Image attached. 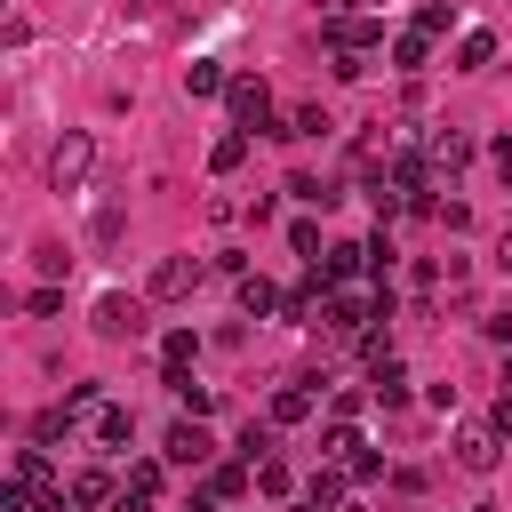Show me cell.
Listing matches in <instances>:
<instances>
[{
  "instance_id": "obj_1",
  "label": "cell",
  "mask_w": 512,
  "mask_h": 512,
  "mask_svg": "<svg viewBox=\"0 0 512 512\" xmlns=\"http://www.w3.org/2000/svg\"><path fill=\"white\" fill-rule=\"evenodd\" d=\"M160 488H168V456H136L120 472V504L112 512H160Z\"/></svg>"
},
{
  "instance_id": "obj_2",
  "label": "cell",
  "mask_w": 512,
  "mask_h": 512,
  "mask_svg": "<svg viewBox=\"0 0 512 512\" xmlns=\"http://www.w3.org/2000/svg\"><path fill=\"white\" fill-rule=\"evenodd\" d=\"M160 456H168V464H184V472H200V464H216V440H208V424H200V416H176V424H168V440H160Z\"/></svg>"
},
{
  "instance_id": "obj_3",
  "label": "cell",
  "mask_w": 512,
  "mask_h": 512,
  "mask_svg": "<svg viewBox=\"0 0 512 512\" xmlns=\"http://www.w3.org/2000/svg\"><path fill=\"white\" fill-rule=\"evenodd\" d=\"M88 168H96V136H80V128H72V136L48 152V184H56V192H80V176H88Z\"/></svg>"
},
{
  "instance_id": "obj_4",
  "label": "cell",
  "mask_w": 512,
  "mask_h": 512,
  "mask_svg": "<svg viewBox=\"0 0 512 512\" xmlns=\"http://www.w3.org/2000/svg\"><path fill=\"white\" fill-rule=\"evenodd\" d=\"M456 464H464V472H496V464H504V424H496V416H488V424H464V432H456Z\"/></svg>"
},
{
  "instance_id": "obj_5",
  "label": "cell",
  "mask_w": 512,
  "mask_h": 512,
  "mask_svg": "<svg viewBox=\"0 0 512 512\" xmlns=\"http://www.w3.org/2000/svg\"><path fill=\"white\" fill-rule=\"evenodd\" d=\"M224 104H232V120H240V128H272V88H264L256 72H232Z\"/></svg>"
},
{
  "instance_id": "obj_6",
  "label": "cell",
  "mask_w": 512,
  "mask_h": 512,
  "mask_svg": "<svg viewBox=\"0 0 512 512\" xmlns=\"http://www.w3.org/2000/svg\"><path fill=\"white\" fill-rule=\"evenodd\" d=\"M200 288V256H160L152 264V296L160 304H176V296H192Z\"/></svg>"
},
{
  "instance_id": "obj_7",
  "label": "cell",
  "mask_w": 512,
  "mask_h": 512,
  "mask_svg": "<svg viewBox=\"0 0 512 512\" xmlns=\"http://www.w3.org/2000/svg\"><path fill=\"white\" fill-rule=\"evenodd\" d=\"M96 336H144V304L136 296H96Z\"/></svg>"
},
{
  "instance_id": "obj_8",
  "label": "cell",
  "mask_w": 512,
  "mask_h": 512,
  "mask_svg": "<svg viewBox=\"0 0 512 512\" xmlns=\"http://www.w3.org/2000/svg\"><path fill=\"white\" fill-rule=\"evenodd\" d=\"M320 408V376H288L280 392H272V424H304Z\"/></svg>"
},
{
  "instance_id": "obj_9",
  "label": "cell",
  "mask_w": 512,
  "mask_h": 512,
  "mask_svg": "<svg viewBox=\"0 0 512 512\" xmlns=\"http://www.w3.org/2000/svg\"><path fill=\"white\" fill-rule=\"evenodd\" d=\"M104 504H120V472H104V464L72 472V512H104Z\"/></svg>"
},
{
  "instance_id": "obj_10",
  "label": "cell",
  "mask_w": 512,
  "mask_h": 512,
  "mask_svg": "<svg viewBox=\"0 0 512 512\" xmlns=\"http://www.w3.org/2000/svg\"><path fill=\"white\" fill-rule=\"evenodd\" d=\"M336 48H384V24H376V16H344V8H336V16H328V56H336Z\"/></svg>"
},
{
  "instance_id": "obj_11",
  "label": "cell",
  "mask_w": 512,
  "mask_h": 512,
  "mask_svg": "<svg viewBox=\"0 0 512 512\" xmlns=\"http://www.w3.org/2000/svg\"><path fill=\"white\" fill-rule=\"evenodd\" d=\"M424 160H432V168H448V176H456V168H464V160H472V136H464V128H432V136H424Z\"/></svg>"
},
{
  "instance_id": "obj_12",
  "label": "cell",
  "mask_w": 512,
  "mask_h": 512,
  "mask_svg": "<svg viewBox=\"0 0 512 512\" xmlns=\"http://www.w3.org/2000/svg\"><path fill=\"white\" fill-rule=\"evenodd\" d=\"M280 304H288V288H272L264 272H240V312H248V320H272Z\"/></svg>"
},
{
  "instance_id": "obj_13",
  "label": "cell",
  "mask_w": 512,
  "mask_h": 512,
  "mask_svg": "<svg viewBox=\"0 0 512 512\" xmlns=\"http://www.w3.org/2000/svg\"><path fill=\"white\" fill-rule=\"evenodd\" d=\"M368 392H376L384 408H408V368H400V360L384 352V360H376V376H368Z\"/></svg>"
},
{
  "instance_id": "obj_14",
  "label": "cell",
  "mask_w": 512,
  "mask_h": 512,
  "mask_svg": "<svg viewBox=\"0 0 512 512\" xmlns=\"http://www.w3.org/2000/svg\"><path fill=\"white\" fill-rule=\"evenodd\" d=\"M88 432H96V440H104V448H128V432H136V416H128V408H120V400H104V408H96V416H88Z\"/></svg>"
},
{
  "instance_id": "obj_15",
  "label": "cell",
  "mask_w": 512,
  "mask_h": 512,
  "mask_svg": "<svg viewBox=\"0 0 512 512\" xmlns=\"http://www.w3.org/2000/svg\"><path fill=\"white\" fill-rule=\"evenodd\" d=\"M392 64H400V72H424V64H432V32H424V24H408V32L392 40Z\"/></svg>"
},
{
  "instance_id": "obj_16",
  "label": "cell",
  "mask_w": 512,
  "mask_h": 512,
  "mask_svg": "<svg viewBox=\"0 0 512 512\" xmlns=\"http://www.w3.org/2000/svg\"><path fill=\"white\" fill-rule=\"evenodd\" d=\"M224 88H232V72H224L216 56H200V64L184 72V96H224Z\"/></svg>"
},
{
  "instance_id": "obj_17",
  "label": "cell",
  "mask_w": 512,
  "mask_h": 512,
  "mask_svg": "<svg viewBox=\"0 0 512 512\" xmlns=\"http://www.w3.org/2000/svg\"><path fill=\"white\" fill-rule=\"evenodd\" d=\"M480 64H496V32H464L456 40V72H480Z\"/></svg>"
},
{
  "instance_id": "obj_18",
  "label": "cell",
  "mask_w": 512,
  "mask_h": 512,
  "mask_svg": "<svg viewBox=\"0 0 512 512\" xmlns=\"http://www.w3.org/2000/svg\"><path fill=\"white\" fill-rule=\"evenodd\" d=\"M240 160H248V128H232V136H216V144H208V168H216V176H232Z\"/></svg>"
},
{
  "instance_id": "obj_19",
  "label": "cell",
  "mask_w": 512,
  "mask_h": 512,
  "mask_svg": "<svg viewBox=\"0 0 512 512\" xmlns=\"http://www.w3.org/2000/svg\"><path fill=\"white\" fill-rule=\"evenodd\" d=\"M248 480H256V464H248V456H240V464H208V488H216L224 504H232V496H240Z\"/></svg>"
},
{
  "instance_id": "obj_20",
  "label": "cell",
  "mask_w": 512,
  "mask_h": 512,
  "mask_svg": "<svg viewBox=\"0 0 512 512\" xmlns=\"http://www.w3.org/2000/svg\"><path fill=\"white\" fill-rule=\"evenodd\" d=\"M328 128H336V120H328V112H320V104H296V112H288V128H280V136H328Z\"/></svg>"
},
{
  "instance_id": "obj_21",
  "label": "cell",
  "mask_w": 512,
  "mask_h": 512,
  "mask_svg": "<svg viewBox=\"0 0 512 512\" xmlns=\"http://www.w3.org/2000/svg\"><path fill=\"white\" fill-rule=\"evenodd\" d=\"M288 248H296L304 264H320V256H328V248H320V224H312V216H296V224H288Z\"/></svg>"
},
{
  "instance_id": "obj_22",
  "label": "cell",
  "mask_w": 512,
  "mask_h": 512,
  "mask_svg": "<svg viewBox=\"0 0 512 512\" xmlns=\"http://www.w3.org/2000/svg\"><path fill=\"white\" fill-rule=\"evenodd\" d=\"M16 480H24L32 496H40V488H48L56 472H48V456H40V448H16Z\"/></svg>"
},
{
  "instance_id": "obj_23",
  "label": "cell",
  "mask_w": 512,
  "mask_h": 512,
  "mask_svg": "<svg viewBox=\"0 0 512 512\" xmlns=\"http://www.w3.org/2000/svg\"><path fill=\"white\" fill-rule=\"evenodd\" d=\"M160 352H168V368H192V352H200V336H192V328H168V344H160Z\"/></svg>"
},
{
  "instance_id": "obj_24",
  "label": "cell",
  "mask_w": 512,
  "mask_h": 512,
  "mask_svg": "<svg viewBox=\"0 0 512 512\" xmlns=\"http://www.w3.org/2000/svg\"><path fill=\"white\" fill-rule=\"evenodd\" d=\"M272 432H280V424H248V432H240V456L264 464V456H272Z\"/></svg>"
},
{
  "instance_id": "obj_25",
  "label": "cell",
  "mask_w": 512,
  "mask_h": 512,
  "mask_svg": "<svg viewBox=\"0 0 512 512\" xmlns=\"http://www.w3.org/2000/svg\"><path fill=\"white\" fill-rule=\"evenodd\" d=\"M288 192H296V200H304V208H328V200H336V192H328V184H320V176H288Z\"/></svg>"
},
{
  "instance_id": "obj_26",
  "label": "cell",
  "mask_w": 512,
  "mask_h": 512,
  "mask_svg": "<svg viewBox=\"0 0 512 512\" xmlns=\"http://www.w3.org/2000/svg\"><path fill=\"white\" fill-rule=\"evenodd\" d=\"M392 256H400V248H392V232L376 224V232H368V272H392Z\"/></svg>"
},
{
  "instance_id": "obj_27",
  "label": "cell",
  "mask_w": 512,
  "mask_h": 512,
  "mask_svg": "<svg viewBox=\"0 0 512 512\" xmlns=\"http://www.w3.org/2000/svg\"><path fill=\"white\" fill-rule=\"evenodd\" d=\"M64 264H72V256H64L56 240H48V248H32V272H40V280H64Z\"/></svg>"
},
{
  "instance_id": "obj_28",
  "label": "cell",
  "mask_w": 512,
  "mask_h": 512,
  "mask_svg": "<svg viewBox=\"0 0 512 512\" xmlns=\"http://www.w3.org/2000/svg\"><path fill=\"white\" fill-rule=\"evenodd\" d=\"M344 472H352V480H376V472H384V456H376V448H368V440H360V448H352V456H344Z\"/></svg>"
},
{
  "instance_id": "obj_29",
  "label": "cell",
  "mask_w": 512,
  "mask_h": 512,
  "mask_svg": "<svg viewBox=\"0 0 512 512\" xmlns=\"http://www.w3.org/2000/svg\"><path fill=\"white\" fill-rule=\"evenodd\" d=\"M256 488H264V496H288V464L264 456V464H256Z\"/></svg>"
},
{
  "instance_id": "obj_30",
  "label": "cell",
  "mask_w": 512,
  "mask_h": 512,
  "mask_svg": "<svg viewBox=\"0 0 512 512\" xmlns=\"http://www.w3.org/2000/svg\"><path fill=\"white\" fill-rule=\"evenodd\" d=\"M368 56H376V48H336V80H360V72H368Z\"/></svg>"
},
{
  "instance_id": "obj_31",
  "label": "cell",
  "mask_w": 512,
  "mask_h": 512,
  "mask_svg": "<svg viewBox=\"0 0 512 512\" xmlns=\"http://www.w3.org/2000/svg\"><path fill=\"white\" fill-rule=\"evenodd\" d=\"M416 24H424V32H432V40H440V32H448V24H456V16H448V8H440V0H424V8H416Z\"/></svg>"
},
{
  "instance_id": "obj_32",
  "label": "cell",
  "mask_w": 512,
  "mask_h": 512,
  "mask_svg": "<svg viewBox=\"0 0 512 512\" xmlns=\"http://www.w3.org/2000/svg\"><path fill=\"white\" fill-rule=\"evenodd\" d=\"M56 304H64V296H56V280H40V288H32V296H24V312H40V320H48V312H56Z\"/></svg>"
},
{
  "instance_id": "obj_33",
  "label": "cell",
  "mask_w": 512,
  "mask_h": 512,
  "mask_svg": "<svg viewBox=\"0 0 512 512\" xmlns=\"http://www.w3.org/2000/svg\"><path fill=\"white\" fill-rule=\"evenodd\" d=\"M176 512H224V496H216V488H192V496H184Z\"/></svg>"
},
{
  "instance_id": "obj_34",
  "label": "cell",
  "mask_w": 512,
  "mask_h": 512,
  "mask_svg": "<svg viewBox=\"0 0 512 512\" xmlns=\"http://www.w3.org/2000/svg\"><path fill=\"white\" fill-rule=\"evenodd\" d=\"M496 272H512V232H504V240H496Z\"/></svg>"
},
{
  "instance_id": "obj_35",
  "label": "cell",
  "mask_w": 512,
  "mask_h": 512,
  "mask_svg": "<svg viewBox=\"0 0 512 512\" xmlns=\"http://www.w3.org/2000/svg\"><path fill=\"white\" fill-rule=\"evenodd\" d=\"M288 512H328V504H312V496H304V504H288Z\"/></svg>"
},
{
  "instance_id": "obj_36",
  "label": "cell",
  "mask_w": 512,
  "mask_h": 512,
  "mask_svg": "<svg viewBox=\"0 0 512 512\" xmlns=\"http://www.w3.org/2000/svg\"><path fill=\"white\" fill-rule=\"evenodd\" d=\"M504 392H512V344H504Z\"/></svg>"
},
{
  "instance_id": "obj_37",
  "label": "cell",
  "mask_w": 512,
  "mask_h": 512,
  "mask_svg": "<svg viewBox=\"0 0 512 512\" xmlns=\"http://www.w3.org/2000/svg\"><path fill=\"white\" fill-rule=\"evenodd\" d=\"M128 8H168V0H128Z\"/></svg>"
}]
</instances>
